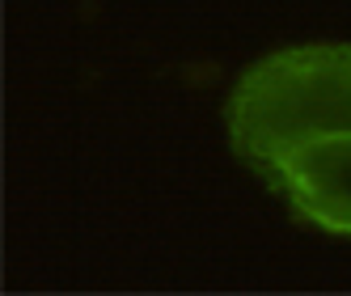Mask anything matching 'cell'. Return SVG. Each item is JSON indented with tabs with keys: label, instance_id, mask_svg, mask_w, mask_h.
<instances>
[{
	"label": "cell",
	"instance_id": "obj_2",
	"mask_svg": "<svg viewBox=\"0 0 351 296\" xmlns=\"http://www.w3.org/2000/svg\"><path fill=\"white\" fill-rule=\"evenodd\" d=\"M280 190L305 225L351 237V132L300 148L284 169Z\"/></svg>",
	"mask_w": 351,
	"mask_h": 296
},
{
	"label": "cell",
	"instance_id": "obj_1",
	"mask_svg": "<svg viewBox=\"0 0 351 296\" xmlns=\"http://www.w3.org/2000/svg\"><path fill=\"white\" fill-rule=\"evenodd\" d=\"M351 132V47L309 42L250 64L229 93V140L275 190L288 161Z\"/></svg>",
	"mask_w": 351,
	"mask_h": 296
}]
</instances>
